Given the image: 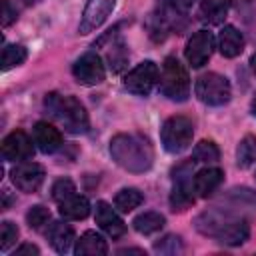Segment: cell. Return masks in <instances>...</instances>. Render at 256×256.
I'll return each instance as SVG.
<instances>
[{
	"label": "cell",
	"mask_w": 256,
	"mask_h": 256,
	"mask_svg": "<svg viewBox=\"0 0 256 256\" xmlns=\"http://www.w3.org/2000/svg\"><path fill=\"white\" fill-rule=\"evenodd\" d=\"M10 178L14 186L22 192H36L44 182V168L36 162H20L12 168Z\"/></svg>",
	"instance_id": "cell-13"
},
{
	"label": "cell",
	"mask_w": 256,
	"mask_h": 256,
	"mask_svg": "<svg viewBox=\"0 0 256 256\" xmlns=\"http://www.w3.org/2000/svg\"><path fill=\"white\" fill-rule=\"evenodd\" d=\"M26 220H28V226L34 228V230H40L48 220H50V210L46 206H32L26 214Z\"/></svg>",
	"instance_id": "cell-29"
},
{
	"label": "cell",
	"mask_w": 256,
	"mask_h": 256,
	"mask_svg": "<svg viewBox=\"0 0 256 256\" xmlns=\"http://www.w3.org/2000/svg\"><path fill=\"white\" fill-rule=\"evenodd\" d=\"M144 202V196L138 188H122L116 196H114V206L120 212H132L134 208H138Z\"/></svg>",
	"instance_id": "cell-24"
},
{
	"label": "cell",
	"mask_w": 256,
	"mask_h": 256,
	"mask_svg": "<svg viewBox=\"0 0 256 256\" xmlns=\"http://www.w3.org/2000/svg\"><path fill=\"white\" fill-rule=\"evenodd\" d=\"M194 226L200 234L216 238L218 242L228 246H240L250 236V228L244 218L218 212V210H206L198 214L194 220Z\"/></svg>",
	"instance_id": "cell-2"
},
{
	"label": "cell",
	"mask_w": 256,
	"mask_h": 256,
	"mask_svg": "<svg viewBox=\"0 0 256 256\" xmlns=\"http://www.w3.org/2000/svg\"><path fill=\"white\" fill-rule=\"evenodd\" d=\"M72 74H74L78 84H82V86H96V84H100L106 78V68L102 64V58L96 52H86V54H82L74 62Z\"/></svg>",
	"instance_id": "cell-10"
},
{
	"label": "cell",
	"mask_w": 256,
	"mask_h": 256,
	"mask_svg": "<svg viewBox=\"0 0 256 256\" xmlns=\"http://www.w3.org/2000/svg\"><path fill=\"white\" fill-rule=\"evenodd\" d=\"M38 254H40V250L34 244H22L14 250V256H38Z\"/></svg>",
	"instance_id": "cell-34"
},
{
	"label": "cell",
	"mask_w": 256,
	"mask_h": 256,
	"mask_svg": "<svg viewBox=\"0 0 256 256\" xmlns=\"http://www.w3.org/2000/svg\"><path fill=\"white\" fill-rule=\"evenodd\" d=\"M254 178H256V174H254Z\"/></svg>",
	"instance_id": "cell-40"
},
{
	"label": "cell",
	"mask_w": 256,
	"mask_h": 256,
	"mask_svg": "<svg viewBox=\"0 0 256 256\" xmlns=\"http://www.w3.org/2000/svg\"><path fill=\"white\" fill-rule=\"evenodd\" d=\"M158 84H160V92L168 100L184 102L190 96V78H188V72L180 64V60L174 58V56H168L164 60L162 70H160Z\"/></svg>",
	"instance_id": "cell-5"
},
{
	"label": "cell",
	"mask_w": 256,
	"mask_h": 256,
	"mask_svg": "<svg viewBox=\"0 0 256 256\" xmlns=\"http://www.w3.org/2000/svg\"><path fill=\"white\" fill-rule=\"evenodd\" d=\"M22 2H24V4H26V6H32V4H36V2H38V0H22Z\"/></svg>",
	"instance_id": "cell-37"
},
{
	"label": "cell",
	"mask_w": 256,
	"mask_h": 256,
	"mask_svg": "<svg viewBox=\"0 0 256 256\" xmlns=\"http://www.w3.org/2000/svg\"><path fill=\"white\" fill-rule=\"evenodd\" d=\"M114 4H116V0H88L86 8L82 12L80 24H78V32L88 34V32L100 28L108 20V16L112 14Z\"/></svg>",
	"instance_id": "cell-12"
},
{
	"label": "cell",
	"mask_w": 256,
	"mask_h": 256,
	"mask_svg": "<svg viewBox=\"0 0 256 256\" xmlns=\"http://www.w3.org/2000/svg\"><path fill=\"white\" fill-rule=\"evenodd\" d=\"M252 112H254V114H256V98H254V100H252Z\"/></svg>",
	"instance_id": "cell-39"
},
{
	"label": "cell",
	"mask_w": 256,
	"mask_h": 256,
	"mask_svg": "<svg viewBox=\"0 0 256 256\" xmlns=\"http://www.w3.org/2000/svg\"><path fill=\"white\" fill-rule=\"evenodd\" d=\"M154 250L160 252V254H176V252L182 250V242H180L178 236L170 234V236L162 238L160 242H156V244H154Z\"/></svg>",
	"instance_id": "cell-32"
},
{
	"label": "cell",
	"mask_w": 256,
	"mask_h": 256,
	"mask_svg": "<svg viewBox=\"0 0 256 256\" xmlns=\"http://www.w3.org/2000/svg\"><path fill=\"white\" fill-rule=\"evenodd\" d=\"M58 212L66 220H84L90 214V202L80 194H72L66 200L58 202Z\"/></svg>",
	"instance_id": "cell-21"
},
{
	"label": "cell",
	"mask_w": 256,
	"mask_h": 256,
	"mask_svg": "<svg viewBox=\"0 0 256 256\" xmlns=\"http://www.w3.org/2000/svg\"><path fill=\"white\" fill-rule=\"evenodd\" d=\"M224 180V172L216 166H206L202 170H198L194 174V180H192V186H194V192L200 196V198H208L210 194H214V190L222 184Z\"/></svg>",
	"instance_id": "cell-17"
},
{
	"label": "cell",
	"mask_w": 256,
	"mask_h": 256,
	"mask_svg": "<svg viewBox=\"0 0 256 256\" xmlns=\"http://www.w3.org/2000/svg\"><path fill=\"white\" fill-rule=\"evenodd\" d=\"M192 158H194V162L212 164V162H218L220 150H218V146H216L212 140H202V142H198V144L194 146Z\"/></svg>",
	"instance_id": "cell-26"
},
{
	"label": "cell",
	"mask_w": 256,
	"mask_h": 256,
	"mask_svg": "<svg viewBox=\"0 0 256 256\" xmlns=\"http://www.w3.org/2000/svg\"><path fill=\"white\" fill-rule=\"evenodd\" d=\"M192 168H194V160H188L172 170L174 188L170 192V206L174 212H184L186 208H190L194 204V192H192L194 186H192V178H190Z\"/></svg>",
	"instance_id": "cell-8"
},
{
	"label": "cell",
	"mask_w": 256,
	"mask_h": 256,
	"mask_svg": "<svg viewBox=\"0 0 256 256\" xmlns=\"http://www.w3.org/2000/svg\"><path fill=\"white\" fill-rule=\"evenodd\" d=\"M44 108L50 112V116L70 134H84L88 130V112L82 106V102L74 96L50 92L44 98Z\"/></svg>",
	"instance_id": "cell-3"
},
{
	"label": "cell",
	"mask_w": 256,
	"mask_h": 256,
	"mask_svg": "<svg viewBox=\"0 0 256 256\" xmlns=\"http://www.w3.org/2000/svg\"><path fill=\"white\" fill-rule=\"evenodd\" d=\"M194 126L186 116H170L160 130V140L166 152L170 154H180L186 150L192 142Z\"/></svg>",
	"instance_id": "cell-6"
},
{
	"label": "cell",
	"mask_w": 256,
	"mask_h": 256,
	"mask_svg": "<svg viewBox=\"0 0 256 256\" xmlns=\"http://www.w3.org/2000/svg\"><path fill=\"white\" fill-rule=\"evenodd\" d=\"M158 78H160V70H158L156 62L144 60L124 76V86L128 92H132L136 96H148L152 92V88L156 86Z\"/></svg>",
	"instance_id": "cell-9"
},
{
	"label": "cell",
	"mask_w": 256,
	"mask_h": 256,
	"mask_svg": "<svg viewBox=\"0 0 256 256\" xmlns=\"http://www.w3.org/2000/svg\"><path fill=\"white\" fill-rule=\"evenodd\" d=\"M118 254H144V250H140V248H124Z\"/></svg>",
	"instance_id": "cell-35"
},
{
	"label": "cell",
	"mask_w": 256,
	"mask_h": 256,
	"mask_svg": "<svg viewBox=\"0 0 256 256\" xmlns=\"http://www.w3.org/2000/svg\"><path fill=\"white\" fill-rule=\"evenodd\" d=\"M34 134V142L40 148V152L44 154H52L62 146V134L56 126H52L50 122H36L32 128Z\"/></svg>",
	"instance_id": "cell-16"
},
{
	"label": "cell",
	"mask_w": 256,
	"mask_h": 256,
	"mask_svg": "<svg viewBox=\"0 0 256 256\" xmlns=\"http://www.w3.org/2000/svg\"><path fill=\"white\" fill-rule=\"evenodd\" d=\"M164 216L162 214H158V212H142V214H138L136 218H134V230L136 232H140V234H154V232H158L162 226H164Z\"/></svg>",
	"instance_id": "cell-23"
},
{
	"label": "cell",
	"mask_w": 256,
	"mask_h": 256,
	"mask_svg": "<svg viewBox=\"0 0 256 256\" xmlns=\"http://www.w3.org/2000/svg\"><path fill=\"white\" fill-rule=\"evenodd\" d=\"M194 0H158L156 12L150 18V34L154 40H164L170 30H180L186 24L188 8Z\"/></svg>",
	"instance_id": "cell-4"
},
{
	"label": "cell",
	"mask_w": 256,
	"mask_h": 256,
	"mask_svg": "<svg viewBox=\"0 0 256 256\" xmlns=\"http://www.w3.org/2000/svg\"><path fill=\"white\" fill-rule=\"evenodd\" d=\"M32 154H34V144L28 138V134L22 130H14L2 140V156L6 160L24 162V160H30Z\"/></svg>",
	"instance_id": "cell-14"
},
{
	"label": "cell",
	"mask_w": 256,
	"mask_h": 256,
	"mask_svg": "<svg viewBox=\"0 0 256 256\" xmlns=\"http://www.w3.org/2000/svg\"><path fill=\"white\" fill-rule=\"evenodd\" d=\"M230 8V0H202L200 4V20L208 24H220Z\"/></svg>",
	"instance_id": "cell-22"
},
{
	"label": "cell",
	"mask_w": 256,
	"mask_h": 256,
	"mask_svg": "<svg viewBox=\"0 0 256 256\" xmlns=\"http://www.w3.org/2000/svg\"><path fill=\"white\" fill-rule=\"evenodd\" d=\"M74 254L78 256H98V254H108V244L106 240L94 232V230H86L74 244Z\"/></svg>",
	"instance_id": "cell-20"
},
{
	"label": "cell",
	"mask_w": 256,
	"mask_h": 256,
	"mask_svg": "<svg viewBox=\"0 0 256 256\" xmlns=\"http://www.w3.org/2000/svg\"><path fill=\"white\" fill-rule=\"evenodd\" d=\"M16 8L10 4V0H2V26L6 28V26H10L14 20H16Z\"/></svg>",
	"instance_id": "cell-33"
},
{
	"label": "cell",
	"mask_w": 256,
	"mask_h": 256,
	"mask_svg": "<svg viewBox=\"0 0 256 256\" xmlns=\"http://www.w3.org/2000/svg\"><path fill=\"white\" fill-rule=\"evenodd\" d=\"M96 224H98L110 238H120V236L126 234V224H124L122 218L116 214V210H114L108 202H104V200L96 202Z\"/></svg>",
	"instance_id": "cell-15"
},
{
	"label": "cell",
	"mask_w": 256,
	"mask_h": 256,
	"mask_svg": "<svg viewBox=\"0 0 256 256\" xmlns=\"http://www.w3.org/2000/svg\"><path fill=\"white\" fill-rule=\"evenodd\" d=\"M48 240L52 244V248L60 254H66L72 244L76 242V234H74V228L66 222H52L50 228H48Z\"/></svg>",
	"instance_id": "cell-18"
},
{
	"label": "cell",
	"mask_w": 256,
	"mask_h": 256,
	"mask_svg": "<svg viewBox=\"0 0 256 256\" xmlns=\"http://www.w3.org/2000/svg\"><path fill=\"white\" fill-rule=\"evenodd\" d=\"M232 2H236V4H248L250 0H232Z\"/></svg>",
	"instance_id": "cell-38"
},
{
	"label": "cell",
	"mask_w": 256,
	"mask_h": 256,
	"mask_svg": "<svg viewBox=\"0 0 256 256\" xmlns=\"http://www.w3.org/2000/svg\"><path fill=\"white\" fill-rule=\"evenodd\" d=\"M236 162L240 168H248L256 162V136L246 134L236 148Z\"/></svg>",
	"instance_id": "cell-25"
},
{
	"label": "cell",
	"mask_w": 256,
	"mask_h": 256,
	"mask_svg": "<svg viewBox=\"0 0 256 256\" xmlns=\"http://www.w3.org/2000/svg\"><path fill=\"white\" fill-rule=\"evenodd\" d=\"M110 156L120 168L134 174L146 172L154 164V148L142 134H116L110 140Z\"/></svg>",
	"instance_id": "cell-1"
},
{
	"label": "cell",
	"mask_w": 256,
	"mask_h": 256,
	"mask_svg": "<svg viewBox=\"0 0 256 256\" xmlns=\"http://www.w3.org/2000/svg\"><path fill=\"white\" fill-rule=\"evenodd\" d=\"M72 194H76V186H74V182L70 178H60V180H56L52 184V198L56 202H62Z\"/></svg>",
	"instance_id": "cell-30"
},
{
	"label": "cell",
	"mask_w": 256,
	"mask_h": 256,
	"mask_svg": "<svg viewBox=\"0 0 256 256\" xmlns=\"http://www.w3.org/2000/svg\"><path fill=\"white\" fill-rule=\"evenodd\" d=\"M218 50L224 58H234L244 50V36L234 26H224L218 34Z\"/></svg>",
	"instance_id": "cell-19"
},
{
	"label": "cell",
	"mask_w": 256,
	"mask_h": 256,
	"mask_svg": "<svg viewBox=\"0 0 256 256\" xmlns=\"http://www.w3.org/2000/svg\"><path fill=\"white\" fill-rule=\"evenodd\" d=\"M126 60H128V54H126L124 42H122V40L112 42V44L108 46V62H110L112 72H120V70L126 66Z\"/></svg>",
	"instance_id": "cell-28"
},
{
	"label": "cell",
	"mask_w": 256,
	"mask_h": 256,
	"mask_svg": "<svg viewBox=\"0 0 256 256\" xmlns=\"http://www.w3.org/2000/svg\"><path fill=\"white\" fill-rule=\"evenodd\" d=\"M250 66H252V72L256 74V54H254V56L250 58Z\"/></svg>",
	"instance_id": "cell-36"
},
{
	"label": "cell",
	"mask_w": 256,
	"mask_h": 256,
	"mask_svg": "<svg viewBox=\"0 0 256 256\" xmlns=\"http://www.w3.org/2000/svg\"><path fill=\"white\" fill-rule=\"evenodd\" d=\"M194 92L198 96L200 102L208 104V106H222L230 100L232 96V88L226 76L218 74V72H206L196 80Z\"/></svg>",
	"instance_id": "cell-7"
},
{
	"label": "cell",
	"mask_w": 256,
	"mask_h": 256,
	"mask_svg": "<svg viewBox=\"0 0 256 256\" xmlns=\"http://www.w3.org/2000/svg\"><path fill=\"white\" fill-rule=\"evenodd\" d=\"M28 52L20 44H6L2 50V70H10L14 66H20L26 60Z\"/></svg>",
	"instance_id": "cell-27"
},
{
	"label": "cell",
	"mask_w": 256,
	"mask_h": 256,
	"mask_svg": "<svg viewBox=\"0 0 256 256\" xmlns=\"http://www.w3.org/2000/svg\"><path fill=\"white\" fill-rule=\"evenodd\" d=\"M212 50H214V36H212V32L198 30L186 42L184 56H186V60H188V64L192 68H200V66H204L208 62V58L212 56Z\"/></svg>",
	"instance_id": "cell-11"
},
{
	"label": "cell",
	"mask_w": 256,
	"mask_h": 256,
	"mask_svg": "<svg viewBox=\"0 0 256 256\" xmlns=\"http://www.w3.org/2000/svg\"><path fill=\"white\" fill-rule=\"evenodd\" d=\"M16 238H18V228H16V224L10 222V220H4L2 226H0V250L6 252V250L16 242Z\"/></svg>",
	"instance_id": "cell-31"
}]
</instances>
